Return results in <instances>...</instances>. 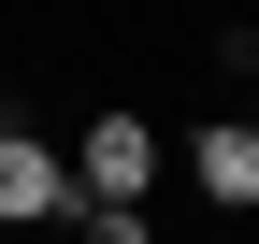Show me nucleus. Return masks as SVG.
I'll return each instance as SVG.
<instances>
[{
	"mask_svg": "<svg viewBox=\"0 0 259 244\" xmlns=\"http://www.w3.org/2000/svg\"><path fill=\"white\" fill-rule=\"evenodd\" d=\"M58 158H72V216H158V172H173V144H158L144 115H87Z\"/></svg>",
	"mask_w": 259,
	"mask_h": 244,
	"instance_id": "nucleus-1",
	"label": "nucleus"
},
{
	"mask_svg": "<svg viewBox=\"0 0 259 244\" xmlns=\"http://www.w3.org/2000/svg\"><path fill=\"white\" fill-rule=\"evenodd\" d=\"M15 230H72V158L29 130H0V244Z\"/></svg>",
	"mask_w": 259,
	"mask_h": 244,
	"instance_id": "nucleus-2",
	"label": "nucleus"
},
{
	"mask_svg": "<svg viewBox=\"0 0 259 244\" xmlns=\"http://www.w3.org/2000/svg\"><path fill=\"white\" fill-rule=\"evenodd\" d=\"M173 158H187V187H202L216 216H259V130H245V115H216V130H187Z\"/></svg>",
	"mask_w": 259,
	"mask_h": 244,
	"instance_id": "nucleus-3",
	"label": "nucleus"
},
{
	"mask_svg": "<svg viewBox=\"0 0 259 244\" xmlns=\"http://www.w3.org/2000/svg\"><path fill=\"white\" fill-rule=\"evenodd\" d=\"M72 244H158V216H72Z\"/></svg>",
	"mask_w": 259,
	"mask_h": 244,
	"instance_id": "nucleus-4",
	"label": "nucleus"
}]
</instances>
